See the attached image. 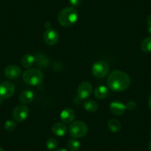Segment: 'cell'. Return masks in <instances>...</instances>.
Listing matches in <instances>:
<instances>
[{"label":"cell","mask_w":151,"mask_h":151,"mask_svg":"<svg viewBox=\"0 0 151 151\" xmlns=\"http://www.w3.org/2000/svg\"><path fill=\"white\" fill-rule=\"evenodd\" d=\"M22 79L27 85L36 86L42 83L44 79V75L40 70L28 69L23 73Z\"/></svg>","instance_id":"3"},{"label":"cell","mask_w":151,"mask_h":151,"mask_svg":"<svg viewBox=\"0 0 151 151\" xmlns=\"http://www.w3.org/2000/svg\"><path fill=\"white\" fill-rule=\"evenodd\" d=\"M147 22L148 25H151V15L148 16L147 19Z\"/></svg>","instance_id":"26"},{"label":"cell","mask_w":151,"mask_h":151,"mask_svg":"<svg viewBox=\"0 0 151 151\" xmlns=\"http://www.w3.org/2000/svg\"><path fill=\"white\" fill-rule=\"evenodd\" d=\"M52 132L57 136H63L66 134L68 131L66 125L63 122H56L53 124L51 127Z\"/></svg>","instance_id":"13"},{"label":"cell","mask_w":151,"mask_h":151,"mask_svg":"<svg viewBox=\"0 0 151 151\" xmlns=\"http://www.w3.org/2000/svg\"><path fill=\"white\" fill-rule=\"evenodd\" d=\"M69 2L73 8L74 7H78L82 3V0H69Z\"/></svg>","instance_id":"25"},{"label":"cell","mask_w":151,"mask_h":151,"mask_svg":"<svg viewBox=\"0 0 151 151\" xmlns=\"http://www.w3.org/2000/svg\"><path fill=\"white\" fill-rule=\"evenodd\" d=\"M121 123L118 119H112L108 122V128L110 131L113 133H116L121 130Z\"/></svg>","instance_id":"17"},{"label":"cell","mask_w":151,"mask_h":151,"mask_svg":"<svg viewBox=\"0 0 151 151\" xmlns=\"http://www.w3.org/2000/svg\"><path fill=\"white\" fill-rule=\"evenodd\" d=\"M78 11L73 7H67L59 12L58 15V21L59 24L65 27L73 25L77 22Z\"/></svg>","instance_id":"2"},{"label":"cell","mask_w":151,"mask_h":151,"mask_svg":"<svg viewBox=\"0 0 151 151\" xmlns=\"http://www.w3.org/2000/svg\"><path fill=\"white\" fill-rule=\"evenodd\" d=\"M29 115V108L26 105L20 104L17 106L13 111V117L17 122H22L27 118Z\"/></svg>","instance_id":"6"},{"label":"cell","mask_w":151,"mask_h":151,"mask_svg":"<svg viewBox=\"0 0 151 151\" xmlns=\"http://www.w3.org/2000/svg\"><path fill=\"white\" fill-rule=\"evenodd\" d=\"M35 62V57L31 54H25L21 60V64L24 68H28L33 65Z\"/></svg>","instance_id":"16"},{"label":"cell","mask_w":151,"mask_h":151,"mask_svg":"<svg viewBox=\"0 0 151 151\" xmlns=\"http://www.w3.org/2000/svg\"><path fill=\"white\" fill-rule=\"evenodd\" d=\"M149 150L151 151V141L150 142V143H149Z\"/></svg>","instance_id":"30"},{"label":"cell","mask_w":151,"mask_h":151,"mask_svg":"<svg viewBox=\"0 0 151 151\" xmlns=\"http://www.w3.org/2000/svg\"><path fill=\"white\" fill-rule=\"evenodd\" d=\"M36 62V65L41 68H45L49 65V59L43 54H37L35 59Z\"/></svg>","instance_id":"18"},{"label":"cell","mask_w":151,"mask_h":151,"mask_svg":"<svg viewBox=\"0 0 151 151\" xmlns=\"http://www.w3.org/2000/svg\"><path fill=\"white\" fill-rule=\"evenodd\" d=\"M0 151H5V150H4L2 147H0Z\"/></svg>","instance_id":"31"},{"label":"cell","mask_w":151,"mask_h":151,"mask_svg":"<svg viewBox=\"0 0 151 151\" xmlns=\"http://www.w3.org/2000/svg\"><path fill=\"white\" fill-rule=\"evenodd\" d=\"M94 95H95L96 98L98 99H104L108 96L109 90L107 89V87L104 86V85H100L95 89Z\"/></svg>","instance_id":"14"},{"label":"cell","mask_w":151,"mask_h":151,"mask_svg":"<svg viewBox=\"0 0 151 151\" xmlns=\"http://www.w3.org/2000/svg\"><path fill=\"white\" fill-rule=\"evenodd\" d=\"M148 104H149V107L151 110V94L149 97V100H148Z\"/></svg>","instance_id":"27"},{"label":"cell","mask_w":151,"mask_h":151,"mask_svg":"<svg viewBox=\"0 0 151 151\" xmlns=\"http://www.w3.org/2000/svg\"><path fill=\"white\" fill-rule=\"evenodd\" d=\"M17 127V124L14 121L12 120H8L5 122V125H4V128L7 130V131H14Z\"/></svg>","instance_id":"23"},{"label":"cell","mask_w":151,"mask_h":151,"mask_svg":"<svg viewBox=\"0 0 151 151\" xmlns=\"http://www.w3.org/2000/svg\"><path fill=\"white\" fill-rule=\"evenodd\" d=\"M15 92V86L10 82H4L0 84V98L2 99L11 98Z\"/></svg>","instance_id":"7"},{"label":"cell","mask_w":151,"mask_h":151,"mask_svg":"<svg viewBox=\"0 0 151 151\" xmlns=\"http://www.w3.org/2000/svg\"><path fill=\"white\" fill-rule=\"evenodd\" d=\"M110 110L112 113L116 116H122L125 113L127 107L125 104L119 101H114L110 104Z\"/></svg>","instance_id":"11"},{"label":"cell","mask_w":151,"mask_h":151,"mask_svg":"<svg viewBox=\"0 0 151 151\" xmlns=\"http://www.w3.org/2000/svg\"><path fill=\"white\" fill-rule=\"evenodd\" d=\"M91 70L94 76L97 78H103L109 73L110 67L106 62L103 61H99L93 65Z\"/></svg>","instance_id":"5"},{"label":"cell","mask_w":151,"mask_h":151,"mask_svg":"<svg viewBox=\"0 0 151 151\" xmlns=\"http://www.w3.org/2000/svg\"><path fill=\"white\" fill-rule=\"evenodd\" d=\"M107 83L112 91L120 92L129 88L130 85V78L126 73L116 70L109 74Z\"/></svg>","instance_id":"1"},{"label":"cell","mask_w":151,"mask_h":151,"mask_svg":"<svg viewBox=\"0 0 151 151\" xmlns=\"http://www.w3.org/2000/svg\"><path fill=\"white\" fill-rule=\"evenodd\" d=\"M141 48L145 53H151V36L145 38L142 42Z\"/></svg>","instance_id":"20"},{"label":"cell","mask_w":151,"mask_h":151,"mask_svg":"<svg viewBox=\"0 0 151 151\" xmlns=\"http://www.w3.org/2000/svg\"><path fill=\"white\" fill-rule=\"evenodd\" d=\"M98 104H97L96 101H93V100H88V101H85L84 103V108L88 112H91V113H93L96 112L98 110Z\"/></svg>","instance_id":"19"},{"label":"cell","mask_w":151,"mask_h":151,"mask_svg":"<svg viewBox=\"0 0 151 151\" xmlns=\"http://www.w3.org/2000/svg\"><path fill=\"white\" fill-rule=\"evenodd\" d=\"M88 127L85 122L81 121L73 122L69 127V133L74 139L82 138L88 133Z\"/></svg>","instance_id":"4"},{"label":"cell","mask_w":151,"mask_h":151,"mask_svg":"<svg viewBox=\"0 0 151 151\" xmlns=\"http://www.w3.org/2000/svg\"><path fill=\"white\" fill-rule=\"evenodd\" d=\"M58 145H59V142L54 138H50L46 142V146H47V149L50 150H55L57 147Z\"/></svg>","instance_id":"22"},{"label":"cell","mask_w":151,"mask_h":151,"mask_svg":"<svg viewBox=\"0 0 151 151\" xmlns=\"http://www.w3.org/2000/svg\"><path fill=\"white\" fill-rule=\"evenodd\" d=\"M68 148L71 151H78L80 148V142L76 139H70L68 142Z\"/></svg>","instance_id":"21"},{"label":"cell","mask_w":151,"mask_h":151,"mask_svg":"<svg viewBox=\"0 0 151 151\" xmlns=\"http://www.w3.org/2000/svg\"><path fill=\"white\" fill-rule=\"evenodd\" d=\"M93 93V87L88 82H82L77 89V95L80 99L84 100L89 98Z\"/></svg>","instance_id":"8"},{"label":"cell","mask_w":151,"mask_h":151,"mask_svg":"<svg viewBox=\"0 0 151 151\" xmlns=\"http://www.w3.org/2000/svg\"><path fill=\"white\" fill-rule=\"evenodd\" d=\"M4 73L7 78L10 79H17L22 75V70L19 67L14 65H8L4 70Z\"/></svg>","instance_id":"10"},{"label":"cell","mask_w":151,"mask_h":151,"mask_svg":"<svg viewBox=\"0 0 151 151\" xmlns=\"http://www.w3.org/2000/svg\"><path fill=\"white\" fill-rule=\"evenodd\" d=\"M34 99V95L31 91L25 90L23 91L19 95V101L23 104H29L32 102Z\"/></svg>","instance_id":"15"},{"label":"cell","mask_w":151,"mask_h":151,"mask_svg":"<svg viewBox=\"0 0 151 151\" xmlns=\"http://www.w3.org/2000/svg\"><path fill=\"white\" fill-rule=\"evenodd\" d=\"M54 151H68V150H67L65 149H62V148H60V149H57Z\"/></svg>","instance_id":"29"},{"label":"cell","mask_w":151,"mask_h":151,"mask_svg":"<svg viewBox=\"0 0 151 151\" xmlns=\"http://www.w3.org/2000/svg\"><path fill=\"white\" fill-rule=\"evenodd\" d=\"M127 109H129L130 110H133L136 109V103L133 101H130L127 102V105H126Z\"/></svg>","instance_id":"24"},{"label":"cell","mask_w":151,"mask_h":151,"mask_svg":"<svg viewBox=\"0 0 151 151\" xmlns=\"http://www.w3.org/2000/svg\"><path fill=\"white\" fill-rule=\"evenodd\" d=\"M147 30H148V33H149L151 35V25H149V26H148V29H147Z\"/></svg>","instance_id":"28"},{"label":"cell","mask_w":151,"mask_h":151,"mask_svg":"<svg viewBox=\"0 0 151 151\" xmlns=\"http://www.w3.org/2000/svg\"><path fill=\"white\" fill-rule=\"evenodd\" d=\"M59 39V33L53 28H48L44 33V40L48 45H54L58 42Z\"/></svg>","instance_id":"9"},{"label":"cell","mask_w":151,"mask_h":151,"mask_svg":"<svg viewBox=\"0 0 151 151\" xmlns=\"http://www.w3.org/2000/svg\"><path fill=\"white\" fill-rule=\"evenodd\" d=\"M76 114L73 110L70 108H66L62 111L60 114V118L62 119V122L65 124H70L73 122L75 119Z\"/></svg>","instance_id":"12"}]
</instances>
